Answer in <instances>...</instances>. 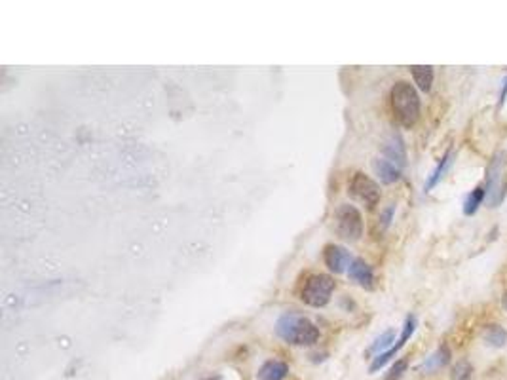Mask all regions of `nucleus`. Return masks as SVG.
Instances as JSON below:
<instances>
[{"label": "nucleus", "instance_id": "423d86ee", "mask_svg": "<svg viewBox=\"0 0 507 380\" xmlns=\"http://www.w3.org/2000/svg\"><path fill=\"white\" fill-rule=\"evenodd\" d=\"M349 194L361 200L371 210L380 202V187L377 185V181H372L371 177L361 173V171H357L349 183Z\"/></svg>", "mask_w": 507, "mask_h": 380}, {"label": "nucleus", "instance_id": "ddd939ff", "mask_svg": "<svg viewBox=\"0 0 507 380\" xmlns=\"http://www.w3.org/2000/svg\"><path fill=\"white\" fill-rule=\"evenodd\" d=\"M449 361H451V348L443 344V346L437 348V352L431 354V356L420 365V371H424V373H435V371L443 369Z\"/></svg>", "mask_w": 507, "mask_h": 380}, {"label": "nucleus", "instance_id": "39448f33", "mask_svg": "<svg viewBox=\"0 0 507 380\" xmlns=\"http://www.w3.org/2000/svg\"><path fill=\"white\" fill-rule=\"evenodd\" d=\"M337 232L348 242H357L363 236V217L355 205L342 204L337 210Z\"/></svg>", "mask_w": 507, "mask_h": 380}, {"label": "nucleus", "instance_id": "412c9836", "mask_svg": "<svg viewBox=\"0 0 507 380\" xmlns=\"http://www.w3.org/2000/svg\"><path fill=\"white\" fill-rule=\"evenodd\" d=\"M394 213H395V205L389 204L386 210H384V213L380 215V230H386V228L391 225V219H394Z\"/></svg>", "mask_w": 507, "mask_h": 380}, {"label": "nucleus", "instance_id": "2eb2a0df", "mask_svg": "<svg viewBox=\"0 0 507 380\" xmlns=\"http://www.w3.org/2000/svg\"><path fill=\"white\" fill-rule=\"evenodd\" d=\"M483 341L492 348H502L506 346L507 342V333L503 329L502 325L498 324H491L486 325L485 331H483Z\"/></svg>", "mask_w": 507, "mask_h": 380}, {"label": "nucleus", "instance_id": "5701e85b", "mask_svg": "<svg viewBox=\"0 0 507 380\" xmlns=\"http://www.w3.org/2000/svg\"><path fill=\"white\" fill-rule=\"evenodd\" d=\"M502 304H503V308H506V312H507V291L503 293V297H502Z\"/></svg>", "mask_w": 507, "mask_h": 380}, {"label": "nucleus", "instance_id": "4468645a", "mask_svg": "<svg viewBox=\"0 0 507 380\" xmlns=\"http://www.w3.org/2000/svg\"><path fill=\"white\" fill-rule=\"evenodd\" d=\"M411 74L414 82H416L418 90L426 91V93L431 90V84H434V67H429V65H412Z\"/></svg>", "mask_w": 507, "mask_h": 380}, {"label": "nucleus", "instance_id": "a211bd4d", "mask_svg": "<svg viewBox=\"0 0 507 380\" xmlns=\"http://www.w3.org/2000/svg\"><path fill=\"white\" fill-rule=\"evenodd\" d=\"M451 158H452V153H446L445 156H443V158H441L439 165H437V168H435L434 173H431V175H429L428 183H426V187H424V190H426V192H429V190H431V188H434L435 185H437V183L441 181V177L445 175L446 168H449V165H451V162H452Z\"/></svg>", "mask_w": 507, "mask_h": 380}, {"label": "nucleus", "instance_id": "f8f14e48", "mask_svg": "<svg viewBox=\"0 0 507 380\" xmlns=\"http://www.w3.org/2000/svg\"><path fill=\"white\" fill-rule=\"evenodd\" d=\"M289 376V365L280 359H268L257 373V380H285Z\"/></svg>", "mask_w": 507, "mask_h": 380}, {"label": "nucleus", "instance_id": "1a4fd4ad", "mask_svg": "<svg viewBox=\"0 0 507 380\" xmlns=\"http://www.w3.org/2000/svg\"><path fill=\"white\" fill-rule=\"evenodd\" d=\"M348 276L352 282L363 287V289H372L374 287V272L363 259H354L348 268Z\"/></svg>", "mask_w": 507, "mask_h": 380}, {"label": "nucleus", "instance_id": "f03ea898", "mask_svg": "<svg viewBox=\"0 0 507 380\" xmlns=\"http://www.w3.org/2000/svg\"><path fill=\"white\" fill-rule=\"evenodd\" d=\"M391 108H394L395 118L399 120L401 125L405 128H412L420 118V97L418 91L414 90V86L409 82H397L391 88Z\"/></svg>", "mask_w": 507, "mask_h": 380}, {"label": "nucleus", "instance_id": "f3484780", "mask_svg": "<svg viewBox=\"0 0 507 380\" xmlns=\"http://www.w3.org/2000/svg\"><path fill=\"white\" fill-rule=\"evenodd\" d=\"M394 342H395V331L394 329L384 331L382 335L378 337L377 341H374V344L369 348V352L367 354H377L378 356V354L388 352V350H391V348H394Z\"/></svg>", "mask_w": 507, "mask_h": 380}, {"label": "nucleus", "instance_id": "aec40b11", "mask_svg": "<svg viewBox=\"0 0 507 380\" xmlns=\"http://www.w3.org/2000/svg\"><path fill=\"white\" fill-rule=\"evenodd\" d=\"M406 361L405 358L403 359H399V361H395V365L389 369V373H388V376H386V380H399L401 376H403V373H405V369H406Z\"/></svg>", "mask_w": 507, "mask_h": 380}, {"label": "nucleus", "instance_id": "6e6552de", "mask_svg": "<svg viewBox=\"0 0 507 380\" xmlns=\"http://www.w3.org/2000/svg\"><path fill=\"white\" fill-rule=\"evenodd\" d=\"M323 261H325V267L334 274H344L348 272L349 265H352V255L349 251L342 245L337 244H329L325 245V251H323Z\"/></svg>", "mask_w": 507, "mask_h": 380}, {"label": "nucleus", "instance_id": "b1692460", "mask_svg": "<svg viewBox=\"0 0 507 380\" xmlns=\"http://www.w3.org/2000/svg\"><path fill=\"white\" fill-rule=\"evenodd\" d=\"M203 380H222V379H219V376H209V379H203Z\"/></svg>", "mask_w": 507, "mask_h": 380}, {"label": "nucleus", "instance_id": "0eeeda50", "mask_svg": "<svg viewBox=\"0 0 507 380\" xmlns=\"http://www.w3.org/2000/svg\"><path fill=\"white\" fill-rule=\"evenodd\" d=\"M414 329H416V318H414L412 314H409L405 319V325H403V331H401L399 341L395 342L391 350H388V352H384V354H378L377 358L372 359V364H371V367H369V371H371V373H377L378 369H382L384 365L388 364L389 359L394 358L395 354L399 352L401 348L405 346L406 341H409V339L412 337V333H414Z\"/></svg>", "mask_w": 507, "mask_h": 380}, {"label": "nucleus", "instance_id": "6ab92c4d", "mask_svg": "<svg viewBox=\"0 0 507 380\" xmlns=\"http://www.w3.org/2000/svg\"><path fill=\"white\" fill-rule=\"evenodd\" d=\"M471 373H473V367L469 364L468 359H460L454 367H452L451 379L452 380H469L471 379Z\"/></svg>", "mask_w": 507, "mask_h": 380}, {"label": "nucleus", "instance_id": "9b49d317", "mask_svg": "<svg viewBox=\"0 0 507 380\" xmlns=\"http://www.w3.org/2000/svg\"><path fill=\"white\" fill-rule=\"evenodd\" d=\"M372 170L377 173V177L384 185H394L401 179V170L395 164H391L386 158H374L372 160Z\"/></svg>", "mask_w": 507, "mask_h": 380}, {"label": "nucleus", "instance_id": "20e7f679", "mask_svg": "<svg viewBox=\"0 0 507 380\" xmlns=\"http://www.w3.org/2000/svg\"><path fill=\"white\" fill-rule=\"evenodd\" d=\"M334 291V279L327 274H312L300 289V299L304 304L314 308L327 307Z\"/></svg>", "mask_w": 507, "mask_h": 380}, {"label": "nucleus", "instance_id": "dca6fc26", "mask_svg": "<svg viewBox=\"0 0 507 380\" xmlns=\"http://www.w3.org/2000/svg\"><path fill=\"white\" fill-rule=\"evenodd\" d=\"M483 200H485V188L477 187L475 190H471L466 196V200H464V213L468 217L475 215L477 210H479V205L483 204Z\"/></svg>", "mask_w": 507, "mask_h": 380}, {"label": "nucleus", "instance_id": "f257e3e1", "mask_svg": "<svg viewBox=\"0 0 507 380\" xmlns=\"http://www.w3.org/2000/svg\"><path fill=\"white\" fill-rule=\"evenodd\" d=\"M277 337L293 346H312L319 341V327L299 312L282 314L276 322Z\"/></svg>", "mask_w": 507, "mask_h": 380}, {"label": "nucleus", "instance_id": "9d476101", "mask_svg": "<svg viewBox=\"0 0 507 380\" xmlns=\"http://www.w3.org/2000/svg\"><path fill=\"white\" fill-rule=\"evenodd\" d=\"M384 158L389 160L391 164H395L399 170H403L406 165V150H405V145H403V139H401V135H397V133H394V135L389 137L388 141L384 143Z\"/></svg>", "mask_w": 507, "mask_h": 380}, {"label": "nucleus", "instance_id": "7ed1b4c3", "mask_svg": "<svg viewBox=\"0 0 507 380\" xmlns=\"http://www.w3.org/2000/svg\"><path fill=\"white\" fill-rule=\"evenodd\" d=\"M507 194V153L498 150L486 168L485 200L491 207L502 205Z\"/></svg>", "mask_w": 507, "mask_h": 380}, {"label": "nucleus", "instance_id": "4be33fe9", "mask_svg": "<svg viewBox=\"0 0 507 380\" xmlns=\"http://www.w3.org/2000/svg\"><path fill=\"white\" fill-rule=\"evenodd\" d=\"M506 97H507V78L503 80L502 93H500V107H503V103H506Z\"/></svg>", "mask_w": 507, "mask_h": 380}]
</instances>
